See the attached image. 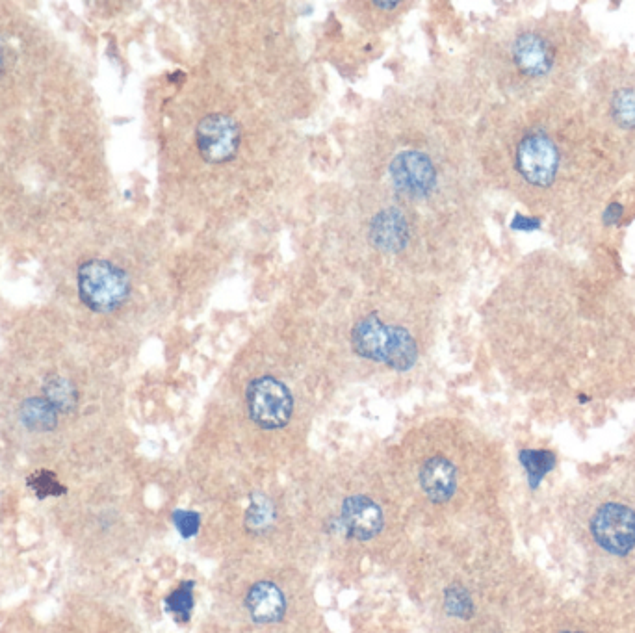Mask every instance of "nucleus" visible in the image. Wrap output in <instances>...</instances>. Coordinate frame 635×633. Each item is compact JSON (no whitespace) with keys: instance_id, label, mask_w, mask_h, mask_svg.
I'll use <instances>...</instances> for the list:
<instances>
[{"instance_id":"dca6fc26","label":"nucleus","mask_w":635,"mask_h":633,"mask_svg":"<svg viewBox=\"0 0 635 633\" xmlns=\"http://www.w3.org/2000/svg\"><path fill=\"white\" fill-rule=\"evenodd\" d=\"M28 489L34 492L38 498H49V496H64L67 489L56 478V474L51 470H38L26 479Z\"/></svg>"},{"instance_id":"0eeeda50","label":"nucleus","mask_w":635,"mask_h":633,"mask_svg":"<svg viewBox=\"0 0 635 633\" xmlns=\"http://www.w3.org/2000/svg\"><path fill=\"white\" fill-rule=\"evenodd\" d=\"M392 342H394V327H387L376 314L363 318L353 327V333H351L353 349L361 357L370 361H389Z\"/></svg>"},{"instance_id":"2eb2a0df","label":"nucleus","mask_w":635,"mask_h":633,"mask_svg":"<svg viewBox=\"0 0 635 633\" xmlns=\"http://www.w3.org/2000/svg\"><path fill=\"white\" fill-rule=\"evenodd\" d=\"M166 609L177 621L186 622L194 609V582H184L166 598Z\"/></svg>"},{"instance_id":"aec40b11","label":"nucleus","mask_w":635,"mask_h":633,"mask_svg":"<svg viewBox=\"0 0 635 633\" xmlns=\"http://www.w3.org/2000/svg\"><path fill=\"white\" fill-rule=\"evenodd\" d=\"M173 520H175V526L181 531L182 537H194L197 530H199V515L194 511H175L173 513Z\"/></svg>"},{"instance_id":"6ab92c4d","label":"nucleus","mask_w":635,"mask_h":633,"mask_svg":"<svg viewBox=\"0 0 635 633\" xmlns=\"http://www.w3.org/2000/svg\"><path fill=\"white\" fill-rule=\"evenodd\" d=\"M273 511L272 505L268 504L266 498L255 500L251 507L247 509L246 522L249 528H255L260 531L262 528H268L272 522Z\"/></svg>"},{"instance_id":"f257e3e1","label":"nucleus","mask_w":635,"mask_h":633,"mask_svg":"<svg viewBox=\"0 0 635 633\" xmlns=\"http://www.w3.org/2000/svg\"><path fill=\"white\" fill-rule=\"evenodd\" d=\"M439 168L422 149H403L390 160L392 194L405 205L428 203L439 188Z\"/></svg>"},{"instance_id":"39448f33","label":"nucleus","mask_w":635,"mask_h":633,"mask_svg":"<svg viewBox=\"0 0 635 633\" xmlns=\"http://www.w3.org/2000/svg\"><path fill=\"white\" fill-rule=\"evenodd\" d=\"M515 166L528 184L546 188L558 173V147L543 132H530L517 145Z\"/></svg>"},{"instance_id":"a211bd4d","label":"nucleus","mask_w":635,"mask_h":633,"mask_svg":"<svg viewBox=\"0 0 635 633\" xmlns=\"http://www.w3.org/2000/svg\"><path fill=\"white\" fill-rule=\"evenodd\" d=\"M524 468L528 470L532 483L541 481L546 472L554 466V455L550 452H522L520 455Z\"/></svg>"},{"instance_id":"423d86ee","label":"nucleus","mask_w":635,"mask_h":633,"mask_svg":"<svg viewBox=\"0 0 635 633\" xmlns=\"http://www.w3.org/2000/svg\"><path fill=\"white\" fill-rule=\"evenodd\" d=\"M591 531L606 552L626 556L635 546V513L626 505H602L591 520Z\"/></svg>"},{"instance_id":"f8f14e48","label":"nucleus","mask_w":635,"mask_h":633,"mask_svg":"<svg viewBox=\"0 0 635 633\" xmlns=\"http://www.w3.org/2000/svg\"><path fill=\"white\" fill-rule=\"evenodd\" d=\"M43 398L58 413H73L78 407V390L64 375L51 374L43 381Z\"/></svg>"},{"instance_id":"1a4fd4ad","label":"nucleus","mask_w":635,"mask_h":633,"mask_svg":"<svg viewBox=\"0 0 635 633\" xmlns=\"http://www.w3.org/2000/svg\"><path fill=\"white\" fill-rule=\"evenodd\" d=\"M513 62L519 67L520 73L528 77H543L554 62V54L548 41L533 32H526L513 43Z\"/></svg>"},{"instance_id":"9b49d317","label":"nucleus","mask_w":635,"mask_h":633,"mask_svg":"<svg viewBox=\"0 0 635 633\" xmlns=\"http://www.w3.org/2000/svg\"><path fill=\"white\" fill-rule=\"evenodd\" d=\"M455 468L444 457H433L420 470V485L431 502L442 504L448 502L455 492Z\"/></svg>"},{"instance_id":"9d476101","label":"nucleus","mask_w":635,"mask_h":633,"mask_svg":"<svg viewBox=\"0 0 635 633\" xmlns=\"http://www.w3.org/2000/svg\"><path fill=\"white\" fill-rule=\"evenodd\" d=\"M246 606L251 619L259 624H272L285 617V596L272 582L255 583L247 593Z\"/></svg>"},{"instance_id":"ddd939ff","label":"nucleus","mask_w":635,"mask_h":633,"mask_svg":"<svg viewBox=\"0 0 635 633\" xmlns=\"http://www.w3.org/2000/svg\"><path fill=\"white\" fill-rule=\"evenodd\" d=\"M19 418L26 429L36 433L52 431L58 426V411L45 398H30L23 401L19 409Z\"/></svg>"},{"instance_id":"4468645a","label":"nucleus","mask_w":635,"mask_h":633,"mask_svg":"<svg viewBox=\"0 0 635 633\" xmlns=\"http://www.w3.org/2000/svg\"><path fill=\"white\" fill-rule=\"evenodd\" d=\"M611 116L623 129H635V90L617 91L611 101Z\"/></svg>"},{"instance_id":"f3484780","label":"nucleus","mask_w":635,"mask_h":633,"mask_svg":"<svg viewBox=\"0 0 635 633\" xmlns=\"http://www.w3.org/2000/svg\"><path fill=\"white\" fill-rule=\"evenodd\" d=\"M444 609L448 615L457 619H468L474 613L472 598L461 585H452L444 593Z\"/></svg>"},{"instance_id":"20e7f679","label":"nucleus","mask_w":635,"mask_h":633,"mask_svg":"<svg viewBox=\"0 0 635 633\" xmlns=\"http://www.w3.org/2000/svg\"><path fill=\"white\" fill-rule=\"evenodd\" d=\"M247 411L251 420L264 429H281L290 422L294 398L283 381L272 375L253 379L246 390Z\"/></svg>"},{"instance_id":"4be33fe9","label":"nucleus","mask_w":635,"mask_h":633,"mask_svg":"<svg viewBox=\"0 0 635 633\" xmlns=\"http://www.w3.org/2000/svg\"><path fill=\"white\" fill-rule=\"evenodd\" d=\"M539 225H541L539 221L526 220V218H522V216H517V220L513 223V227L520 229V231H532V229H537Z\"/></svg>"},{"instance_id":"5701e85b","label":"nucleus","mask_w":635,"mask_h":633,"mask_svg":"<svg viewBox=\"0 0 635 633\" xmlns=\"http://www.w3.org/2000/svg\"><path fill=\"white\" fill-rule=\"evenodd\" d=\"M2 71H4V45L0 41V75H2Z\"/></svg>"},{"instance_id":"412c9836","label":"nucleus","mask_w":635,"mask_h":633,"mask_svg":"<svg viewBox=\"0 0 635 633\" xmlns=\"http://www.w3.org/2000/svg\"><path fill=\"white\" fill-rule=\"evenodd\" d=\"M624 208L621 203H611L610 207L604 212V223L606 225H615L617 221L623 218Z\"/></svg>"},{"instance_id":"7ed1b4c3","label":"nucleus","mask_w":635,"mask_h":633,"mask_svg":"<svg viewBox=\"0 0 635 633\" xmlns=\"http://www.w3.org/2000/svg\"><path fill=\"white\" fill-rule=\"evenodd\" d=\"M244 142L242 125L227 112H210L199 119L194 129V143L199 158L208 166L233 162Z\"/></svg>"},{"instance_id":"f03ea898","label":"nucleus","mask_w":635,"mask_h":633,"mask_svg":"<svg viewBox=\"0 0 635 633\" xmlns=\"http://www.w3.org/2000/svg\"><path fill=\"white\" fill-rule=\"evenodd\" d=\"M78 294L91 311H117L129 299V275L110 260H88L78 268Z\"/></svg>"},{"instance_id":"6e6552de","label":"nucleus","mask_w":635,"mask_h":633,"mask_svg":"<svg viewBox=\"0 0 635 633\" xmlns=\"http://www.w3.org/2000/svg\"><path fill=\"white\" fill-rule=\"evenodd\" d=\"M342 526L353 539L368 541L383 528V511L368 496L355 494L342 505Z\"/></svg>"}]
</instances>
